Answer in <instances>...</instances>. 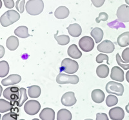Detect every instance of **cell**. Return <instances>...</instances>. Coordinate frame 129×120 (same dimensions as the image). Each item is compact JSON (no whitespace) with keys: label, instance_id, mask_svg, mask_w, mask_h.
Returning <instances> with one entry per match:
<instances>
[{"label":"cell","instance_id":"1","mask_svg":"<svg viewBox=\"0 0 129 120\" xmlns=\"http://www.w3.org/2000/svg\"><path fill=\"white\" fill-rule=\"evenodd\" d=\"M20 19V15L14 10H9L5 12L0 18V23L2 27H7L17 22Z\"/></svg>","mask_w":129,"mask_h":120},{"label":"cell","instance_id":"2","mask_svg":"<svg viewBox=\"0 0 129 120\" xmlns=\"http://www.w3.org/2000/svg\"><path fill=\"white\" fill-rule=\"evenodd\" d=\"M26 12L31 16H38L44 9V3L42 0H29L25 5Z\"/></svg>","mask_w":129,"mask_h":120},{"label":"cell","instance_id":"3","mask_svg":"<svg viewBox=\"0 0 129 120\" xmlns=\"http://www.w3.org/2000/svg\"><path fill=\"white\" fill-rule=\"evenodd\" d=\"M79 69V65L76 61L69 58L63 59L61 64L60 71H64L68 74H74Z\"/></svg>","mask_w":129,"mask_h":120},{"label":"cell","instance_id":"4","mask_svg":"<svg viewBox=\"0 0 129 120\" xmlns=\"http://www.w3.org/2000/svg\"><path fill=\"white\" fill-rule=\"evenodd\" d=\"M107 92L116 96H122L124 92V86L123 84L114 81H110L107 83L105 87Z\"/></svg>","mask_w":129,"mask_h":120},{"label":"cell","instance_id":"5","mask_svg":"<svg viewBox=\"0 0 129 120\" xmlns=\"http://www.w3.org/2000/svg\"><path fill=\"white\" fill-rule=\"evenodd\" d=\"M3 95L9 101L15 103L20 97L19 89L18 87H9L3 91Z\"/></svg>","mask_w":129,"mask_h":120},{"label":"cell","instance_id":"6","mask_svg":"<svg viewBox=\"0 0 129 120\" xmlns=\"http://www.w3.org/2000/svg\"><path fill=\"white\" fill-rule=\"evenodd\" d=\"M79 78L77 75H67L64 73L59 74L56 77V82L59 84H77L79 82Z\"/></svg>","mask_w":129,"mask_h":120},{"label":"cell","instance_id":"7","mask_svg":"<svg viewBox=\"0 0 129 120\" xmlns=\"http://www.w3.org/2000/svg\"><path fill=\"white\" fill-rule=\"evenodd\" d=\"M41 108L40 102L36 100H28L24 105V110L28 115L33 116L39 112Z\"/></svg>","mask_w":129,"mask_h":120},{"label":"cell","instance_id":"8","mask_svg":"<svg viewBox=\"0 0 129 120\" xmlns=\"http://www.w3.org/2000/svg\"><path fill=\"white\" fill-rule=\"evenodd\" d=\"M79 46L83 51L89 52L94 49V41L89 36H84L79 39Z\"/></svg>","mask_w":129,"mask_h":120},{"label":"cell","instance_id":"9","mask_svg":"<svg viewBox=\"0 0 129 120\" xmlns=\"http://www.w3.org/2000/svg\"><path fill=\"white\" fill-rule=\"evenodd\" d=\"M117 19L123 23L129 22V6L127 5H122L117 9L116 12Z\"/></svg>","mask_w":129,"mask_h":120},{"label":"cell","instance_id":"10","mask_svg":"<svg viewBox=\"0 0 129 120\" xmlns=\"http://www.w3.org/2000/svg\"><path fill=\"white\" fill-rule=\"evenodd\" d=\"M77 100L75 97V94L74 92L70 91L67 92L62 96L61 99V102L62 105L66 107H71L76 103Z\"/></svg>","mask_w":129,"mask_h":120},{"label":"cell","instance_id":"11","mask_svg":"<svg viewBox=\"0 0 129 120\" xmlns=\"http://www.w3.org/2000/svg\"><path fill=\"white\" fill-rule=\"evenodd\" d=\"M97 49L100 52L105 53H111L115 50V46L112 41L105 40L98 45Z\"/></svg>","mask_w":129,"mask_h":120},{"label":"cell","instance_id":"12","mask_svg":"<svg viewBox=\"0 0 129 120\" xmlns=\"http://www.w3.org/2000/svg\"><path fill=\"white\" fill-rule=\"evenodd\" d=\"M110 78L112 80L117 82H123L124 81V71L121 67L118 66H114L111 69Z\"/></svg>","mask_w":129,"mask_h":120},{"label":"cell","instance_id":"13","mask_svg":"<svg viewBox=\"0 0 129 120\" xmlns=\"http://www.w3.org/2000/svg\"><path fill=\"white\" fill-rule=\"evenodd\" d=\"M109 116L112 120H122L125 117V112L121 107H114L109 110Z\"/></svg>","mask_w":129,"mask_h":120},{"label":"cell","instance_id":"14","mask_svg":"<svg viewBox=\"0 0 129 120\" xmlns=\"http://www.w3.org/2000/svg\"><path fill=\"white\" fill-rule=\"evenodd\" d=\"M21 80V76L17 74H12L9 75L6 78H4L2 80V84L3 86L13 85L18 84Z\"/></svg>","mask_w":129,"mask_h":120},{"label":"cell","instance_id":"15","mask_svg":"<svg viewBox=\"0 0 129 120\" xmlns=\"http://www.w3.org/2000/svg\"><path fill=\"white\" fill-rule=\"evenodd\" d=\"M41 120H54L55 112L51 108H44L40 114Z\"/></svg>","mask_w":129,"mask_h":120},{"label":"cell","instance_id":"16","mask_svg":"<svg viewBox=\"0 0 129 120\" xmlns=\"http://www.w3.org/2000/svg\"><path fill=\"white\" fill-rule=\"evenodd\" d=\"M68 32L70 35L74 37H78L82 33V29L80 25L78 23L70 25L67 27Z\"/></svg>","mask_w":129,"mask_h":120},{"label":"cell","instance_id":"17","mask_svg":"<svg viewBox=\"0 0 129 120\" xmlns=\"http://www.w3.org/2000/svg\"><path fill=\"white\" fill-rule=\"evenodd\" d=\"M91 97L93 101L96 103H101L105 100V95L102 90L101 89H94L92 91Z\"/></svg>","mask_w":129,"mask_h":120},{"label":"cell","instance_id":"18","mask_svg":"<svg viewBox=\"0 0 129 120\" xmlns=\"http://www.w3.org/2000/svg\"><path fill=\"white\" fill-rule=\"evenodd\" d=\"M70 14L69 9L64 6L59 7L54 12V16L57 19H63L68 18Z\"/></svg>","mask_w":129,"mask_h":120},{"label":"cell","instance_id":"19","mask_svg":"<svg viewBox=\"0 0 129 120\" xmlns=\"http://www.w3.org/2000/svg\"><path fill=\"white\" fill-rule=\"evenodd\" d=\"M67 53L69 57L74 59H80V57L82 56V53L78 49V46L74 44H72L69 47Z\"/></svg>","mask_w":129,"mask_h":120},{"label":"cell","instance_id":"20","mask_svg":"<svg viewBox=\"0 0 129 120\" xmlns=\"http://www.w3.org/2000/svg\"><path fill=\"white\" fill-rule=\"evenodd\" d=\"M7 48L10 51H14L19 46V39L15 36H10L7 39Z\"/></svg>","mask_w":129,"mask_h":120},{"label":"cell","instance_id":"21","mask_svg":"<svg viewBox=\"0 0 129 120\" xmlns=\"http://www.w3.org/2000/svg\"><path fill=\"white\" fill-rule=\"evenodd\" d=\"M90 35L94 38L95 43H100L101 40L103 39L104 33L102 29L98 27H95L91 31Z\"/></svg>","mask_w":129,"mask_h":120},{"label":"cell","instance_id":"22","mask_svg":"<svg viewBox=\"0 0 129 120\" xmlns=\"http://www.w3.org/2000/svg\"><path fill=\"white\" fill-rule=\"evenodd\" d=\"M117 44L120 47H126L129 45V32L120 34L117 39Z\"/></svg>","mask_w":129,"mask_h":120},{"label":"cell","instance_id":"23","mask_svg":"<svg viewBox=\"0 0 129 120\" xmlns=\"http://www.w3.org/2000/svg\"><path fill=\"white\" fill-rule=\"evenodd\" d=\"M96 74L101 78H105L109 74V67L106 64L98 66L96 69Z\"/></svg>","mask_w":129,"mask_h":120},{"label":"cell","instance_id":"24","mask_svg":"<svg viewBox=\"0 0 129 120\" xmlns=\"http://www.w3.org/2000/svg\"><path fill=\"white\" fill-rule=\"evenodd\" d=\"M14 34L18 37L22 39H26L30 36V34H28V28L25 26L18 27L14 30Z\"/></svg>","mask_w":129,"mask_h":120},{"label":"cell","instance_id":"25","mask_svg":"<svg viewBox=\"0 0 129 120\" xmlns=\"http://www.w3.org/2000/svg\"><path fill=\"white\" fill-rule=\"evenodd\" d=\"M41 88L38 85H31L28 87V96L31 98H39L41 95Z\"/></svg>","mask_w":129,"mask_h":120},{"label":"cell","instance_id":"26","mask_svg":"<svg viewBox=\"0 0 129 120\" xmlns=\"http://www.w3.org/2000/svg\"><path fill=\"white\" fill-rule=\"evenodd\" d=\"M72 117L71 112L65 108L60 109L57 114V120H71Z\"/></svg>","mask_w":129,"mask_h":120},{"label":"cell","instance_id":"27","mask_svg":"<svg viewBox=\"0 0 129 120\" xmlns=\"http://www.w3.org/2000/svg\"><path fill=\"white\" fill-rule=\"evenodd\" d=\"M13 108L12 102L6 101L3 99H0V112L4 113L11 110Z\"/></svg>","mask_w":129,"mask_h":120},{"label":"cell","instance_id":"28","mask_svg":"<svg viewBox=\"0 0 129 120\" xmlns=\"http://www.w3.org/2000/svg\"><path fill=\"white\" fill-rule=\"evenodd\" d=\"M19 92H20V97H19V100L16 101V105L20 107L23 105L25 101L28 100V96L26 95V90L25 89V88H20L19 89Z\"/></svg>","mask_w":129,"mask_h":120},{"label":"cell","instance_id":"29","mask_svg":"<svg viewBox=\"0 0 129 120\" xmlns=\"http://www.w3.org/2000/svg\"><path fill=\"white\" fill-rule=\"evenodd\" d=\"M54 38L57 42L59 45L64 46L69 44L70 43V37L69 35H57V34H54Z\"/></svg>","mask_w":129,"mask_h":120},{"label":"cell","instance_id":"30","mask_svg":"<svg viewBox=\"0 0 129 120\" xmlns=\"http://www.w3.org/2000/svg\"><path fill=\"white\" fill-rule=\"evenodd\" d=\"M9 73V65L5 60L0 62V77H5Z\"/></svg>","mask_w":129,"mask_h":120},{"label":"cell","instance_id":"31","mask_svg":"<svg viewBox=\"0 0 129 120\" xmlns=\"http://www.w3.org/2000/svg\"><path fill=\"white\" fill-rule=\"evenodd\" d=\"M117 103H118V99L116 97V96L112 95V94H109L106 98V105L108 107H110L116 105Z\"/></svg>","mask_w":129,"mask_h":120},{"label":"cell","instance_id":"32","mask_svg":"<svg viewBox=\"0 0 129 120\" xmlns=\"http://www.w3.org/2000/svg\"><path fill=\"white\" fill-rule=\"evenodd\" d=\"M116 60L117 62V64L119 65L120 67H121L124 70H128L129 69V63H125L123 60H121V57H120L118 53L116 55Z\"/></svg>","mask_w":129,"mask_h":120},{"label":"cell","instance_id":"33","mask_svg":"<svg viewBox=\"0 0 129 120\" xmlns=\"http://www.w3.org/2000/svg\"><path fill=\"white\" fill-rule=\"evenodd\" d=\"M18 115L16 112H10L7 113L2 117V120H17L18 119Z\"/></svg>","mask_w":129,"mask_h":120},{"label":"cell","instance_id":"34","mask_svg":"<svg viewBox=\"0 0 129 120\" xmlns=\"http://www.w3.org/2000/svg\"><path fill=\"white\" fill-rule=\"evenodd\" d=\"M25 0H17L16 3V8L19 13H23L25 10Z\"/></svg>","mask_w":129,"mask_h":120},{"label":"cell","instance_id":"35","mask_svg":"<svg viewBox=\"0 0 129 120\" xmlns=\"http://www.w3.org/2000/svg\"><path fill=\"white\" fill-rule=\"evenodd\" d=\"M109 57H108V55L106 54H103V53H100V54H99L96 57V59H95L96 62L98 64L102 63L104 60H106L107 64H109Z\"/></svg>","mask_w":129,"mask_h":120},{"label":"cell","instance_id":"36","mask_svg":"<svg viewBox=\"0 0 129 120\" xmlns=\"http://www.w3.org/2000/svg\"><path fill=\"white\" fill-rule=\"evenodd\" d=\"M108 19H109V15L106 12H100L98 17L95 19V22L97 23H100L101 21H107Z\"/></svg>","mask_w":129,"mask_h":120},{"label":"cell","instance_id":"37","mask_svg":"<svg viewBox=\"0 0 129 120\" xmlns=\"http://www.w3.org/2000/svg\"><path fill=\"white\" fill-rule=\"evenodd\" d=\"M121 57L125 63H129V48H126L123 50L122 52Z\"/></svg>","mask_w":129,"mask_h":120},{"label":"cell","instance_id":"38","mask_svg":"<svg viewBox=\"0 0 129 120\" xmlns=\"http://www.w3.org/2000/svg\"><path fill=\"white\" fill-rule=\"evenodd\" d=\"M93 5L96 8H100L103 5L105 0H91Z\"/></svg>","mask_w":129,"mask_h":120},{"label":"cell","instance_id":"39","mask_svg":"<svg viewBox=\"0 0 129 120\" xmlns=\"http://www.w3.org/2000/svg\"><path fill=\"white\" fill-rule=\"evenodd\" d=\"M5 7L7 9H12L14 7V2L13 0H3Z\"/></svg>","mask_w":129,"mask_h":120},{"label":"cell","instance_id":"40","mask_svg":"<svg viewBox=\"0 0 129 120\" xmlns=\"http://www.w3.org/2000/svg\"><path fill=\"white\" fill-rule=\"evenodd\" d=\"M96 120H109V117L105 113H97Z\"/></svg>","mask_w":129,"mask_h":120},{"label":"cell","instance_id":"41","mask_svg":"<svg viewBox=\"0 0 129 120\" xmlns=\"http://www.w3.org/2000/svg\"><path fill=\"white\" fill-rule=\"evenodd\" d=\"M0 48H1V53H0V58H2V57L4 56V54H5V48L2 45L0 46Z\"/></svg>","mask_w":129,"mask_h":120},{"label":"cell","instance_id":"42","mask_svg":"<svg viewBox=\"0 0 129 120\" xmlns=\"http://www.w3.org/2000/svg\"><path fill=\"white\" fill-rule=\"evenodd\" d=\"M126 81L129 83V70L126 72Z\"/></svg>","mask_w":129,"mask_h":120},{"label":"cell","instance_id":"43","mask_svg":"<svg viewBox=\"0 0 129 120\" xmlns=\"http://www.w3.org/2000/svg\"><path fill=\"white\" fill-rule=\"evenodd\" d=\"M125 109H126V111L127 113H129V103H128L127 105L125 107Z\"/></svg>","mask_w":129,"mask_h":120},{"label":"cell","instance_id":"44","mask_svg":"<svg viewBox=\"0 0 129 120\" xmlns=\"http://www.w3.org/2000/svg\"><path fill=\"white\" fill-rule=\"evenodd\" d=\"M125 2H126V4L129 5V0H125Z\"/></svg>","mask_w":129,"mask_h":120},{"label":"cell","instance_id":"45","mask_svg":"<svg viewBox=\"0 0 129 120\" xmlns=\"http://www.w3.org/2000/svg\"><path fill=\"white\" fill-rule=\"evenodd\" d=\"M32 120H40V119H37V118H34V119H32Z\"/></svg>","mask_w":129,"mask_h":120},{"label":"cell","instance_id":"46","mask_svg":"<svg viewBox=\"0 0 129 120\" xmlns=\"http://www.w3.org/2000/svg\"><path fill=\"white\" fill-rule=\"evenodd\" d=\"M85 120H93V119H85Z\"/></svg>","mask_w":129,"mask_h":120},{"label":"cell","instance_id":"47","mask_svg":"<svg viewBox=\"0 0 129 120\" xmlns=\"http://www.w3.org/2000/svg\"><path fill=\"white\" fill-rule=\"evenodd\" d=\"M19 120H25V119H19Z\"/></svg>","mask_w":129,"mask_h":120}]
</instances>
